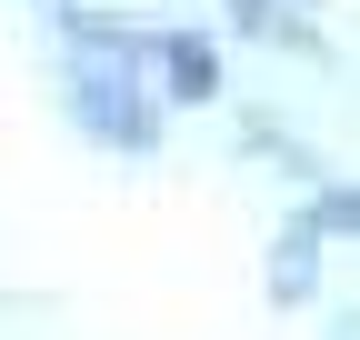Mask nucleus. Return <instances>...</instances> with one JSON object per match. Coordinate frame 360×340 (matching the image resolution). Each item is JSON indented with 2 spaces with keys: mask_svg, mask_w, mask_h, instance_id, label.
<instances>
[{
  "mask_svg": "<svg viewBox=\"0 0 360 340\" xmlns=\"http://www.w3.org/2000/svg\"><path fill=\"white\" fill-rule=\"evenodd\" d=\"M170 80H180V100L210 91V51H200V40H180V51H170Z\"/></svg>",
  "mask_w": 360,
  "mask_h": 340,
  "instance_id": "obj_1",
  "label": "nucleus"
}]
</instances>
